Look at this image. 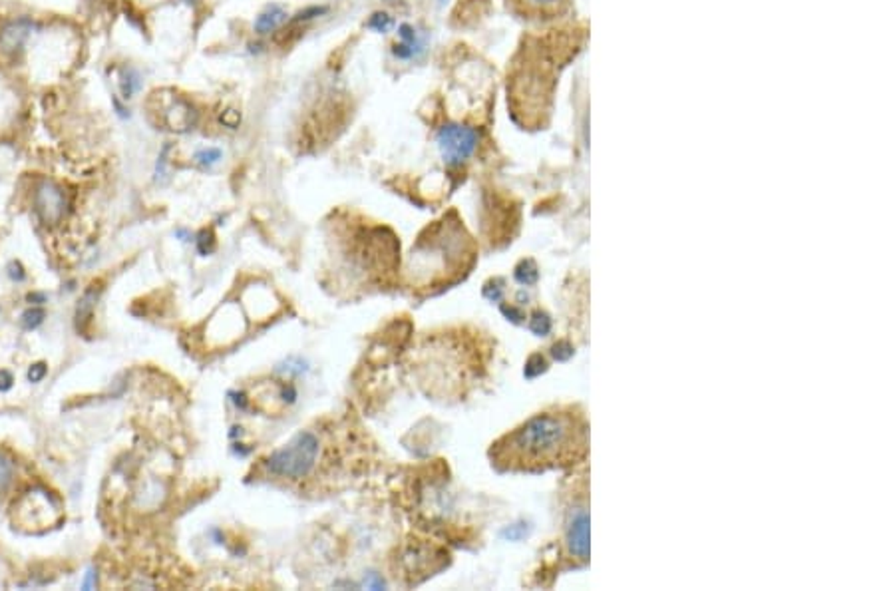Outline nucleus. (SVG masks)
I'll return each instance as SVG.
<instances>
[{
  "label": "nucleus",
  "instance_id": "obj_16",
  "mask_svg": "<svg viewBox=\"0 0 895 591\" xmlns=\"http://www.w3.org/2000/svg\"><path fill=\"white\" fill-rule=\"evenodd\" d=\"M46 375H48V367H46L44 362H36V365H32V367L28 369V380L30 382H34V385L40 382V380L46 377Z\"/></svg>",
  "mask_w": 895,
  "mask_h": 591
},
{
  "label": "nucleus",
  "instance_id": "obj_2",
  "mask_svg": "<svg viewBox=\"0 0 895 591\" xmlns=\"http://www.w3.org/2000/svg\"><path fill=\"white\" fill-rule=\"evenodd\" d=\"M320 442L315 432L303 430L265 460V470L275 478L303 480L317 466Z\"/></svg>",
  "mask_w": 895,
  "mask_h": 591
},
{
  "label": "nucleus",
  "instance_id": "obj_11",
  "mask_svg": "<svg viewBox=\"0 0 895 591\" xmlns=\"http://www.w3.org/2000/svg\"><path fill=\"white\" fill-rule=\"evenodd\" d=\"M44 317H46V310L42 307H30L20 315V325H22V329L32 330L44 323Z\"/></svg>",
  "mask_w": 895,
  "mask_h": 591
},
{
  "label": "nucleus",
  "instance_id": "obj_4",
  "mask_svg": "<svg viewBox=\"0 0 895 591\" xmlns=\"http://www.w3.org/2000/svg\"><path fill=\"white\" fill-rule=\"evenodd\" d=\"M34 211L44 225H58L68 211V197L54 182H40L34 192Z\"/></svg>",
  "mask_w": 895,
  "mask_h": 591
},
{
  "label": "nucleus",
  "instance_id": "obj_9",
  "mask_svg": "<svg viewBox=\"0 0 895 591\" xmlns=\"http://www.w3.org/2000/svg\"><path fill=\"white\" fill-rule=\"evenodd\" d=\"M287 20V12L281 9L279 4H273L265 12H261L257 20H255V30L259 34H269L275 28H279L281 24Z\"/></svg>",
  "mask_w": 895,
  "mask_h": 591
},
{
  "label": "nucleus",
  "instance_id": "obj_8",
  "mask_svg": "<svg viewBox=\"0 0 895 591\" xmlns=\"http://www.w3.org/2000/svg\"><path fill=\"white\" fill-rule=\"evenodd\" d=\"M165 124L169 130H177V132H185L193 126V110L182 100H175L169 106L165 108L164 112Z\"/></svg>",
  "mask_w": 895,
  "mask_h": 591
},
{
  "label": "nucleus",
  "instance_id": "obj_5",
  "mask_svg": "<svg viewBox=\"0 0 895 591\" xmlns=\"http://www.w3.org/2000/svg\"><path fill=\"white\" fill-rule=\"evenodd\" d=\"M573 0H506V6L515 16L535 22H548L563 16Z\"/></svg>",
  "mask_w": 895,
  "mask_h": 591
},
{
  "label": "nucleus",
  "instance_id": "obj_6",
  "mask_svg": "<svg viewBox=\"0 0 895 591\" xmlns=\"http://www.w3.org/2000/svg\"><path fill=\"white\" fill-rule=\"evenodd\" d=\"M34 28H36V22L28 16H20V19L6 22L0 28V50L6 52V54L20 52L24 48V44L28 42Z\"/></svg>",
  "mask_w": 895,
  "mask_h": 591
},
{
  "label": "nucleus",
  "instance_id": "obj_12",
  "mask_svg": "<svg viewBox=\"0 0 895 591\" xmlns=\"http://www.w3.org/2000/svg\"><path fill=\"white\" fill-rule=\"evenodd\" d=\"M120 86H122V94L124 98H132L140 90V74L135 72L134 68H125L122 72V82H120Z\"/></svg>",
  "mask_w": 895,
  "mask_h": 591
},
{
  "label": "nucleus",
  "instance_id": "obj_13",
  "mask_svg": "<svg viewBox=\"0 0 895 591\" xmlns=\"http://www.w3.org/2000/svg\"><path fill=\"white\" fill-rule=\"evenodd\" d=\"M12 478H14V466L6 456L0 454V494H4L9 490V486L12 484Z\"/></svg>",
  "mask_w": 895,
  "mask_h": 591
},
{
  "label": "nucleus",
  "instance_id": "obj_19",
  "mask_svg": "<svg viewBox=\"0 0 895 591\" xmlns=\"http://www.w3.org/2000/svg\"><path fill=\"white\" fill-rule=\"evenodd\" d=\"M94 585H96V580H94V570H90L86 575V582L82 583V587H84V590H90V587H94Z\"/></svg>",
  "mask_w": 895,
  "mask_h": 591
},
{
  "label": "nucleus",
  "instance_id": "obj_1",
  "mask_svg": "<svg viewBox=\"0 0 895 591\" xmlns=\"http://www.w3.org/2000/svg\"><path fill=\"white\" fill-rule=\"evenodd\" d=\"M589 424L577 407L549 408L528 418L491 446V464L501 472H541L583 462Z\"/></svg>",
  "mask_w": 895,
  "mask_h": 591
},
{
  "label": "nucleus",
  "instance_id": "obj_3",
  "mask_svg": "<svg viewBox=\"0 0 895 591\" xmlns=\"http://www.w3.org/2000/svg\"><path fill=\"white\" fill-rule=\"evenodd\" d=\"M440 154L448 165H462L466 159H470L478 147L480 136L470 126L462 124H446L440 127L436 136Z\"/></svg>",
  "mask_w": 895,
  "mask_h": 591
},
{
  "label": "nucleus",
  "instance_id": "obj_10",
  "mask_svg": "<svg viewBox=\"0 0 895 591\" xmlns=\"http://www.w3.org/2000/svg\"><path fill=\"white\" fill-rule=\"evenodd\" d=\"M96 299H98V291H94V289H90V291L84 293V297H82V300H80V305H78V310H76L78 327H82V325L90 319L92 309H94V305H96Z\"/></svg>",
  "mask_w": 895,
  "mask_h": 591
},
{
  "label": "nucleus",
  "instance_id": "obj_15",
  "mask_svg": "<svg viewBox=\"0 0 895 591\" xmlns=\"http://www.w3.org/2000/svg\"><path fill=\"white\" fill-rule=\"evenodd\" d=\"M390 26H392V19L386 12H376L375 16L368 20V28H375L378 32H386Z\"/></svg>",
  "mask_w": 895,
  "mask_h": 591
},
{
  "label": "nucleus",
  "instance_id": "obj_18",
  "mask_svg": "<svg viewBox=\"0 0 895 591\" xmlns=\"http://www.w3.org/2000/svg\"><path fill=\"white\" fill-rule=\"evenodd\" d=\"M12 382H14V378L10 375L9 370H0V392H6L12 388Z\"/></svg>",
  "mask_w": 895,
  "mask_h": 591
},
{
  "label": "nucleus",
  "instance_id": "obj_14",
  "mask_svg": "<svg viewBox=\"0 0 895 591\" xmlns=\"http://www.w3.org/2000/svg\"><path fill=\"white\" fill-rule=\"evenodd\" d=\"M219 159H221V150H217V147H207V150H201V152L195 154V162L203 167L217 164Z\"/></svg>",
  "mask_w": 895,
  "mask_h": 591
},
{
  "label": "nucleus",
  "instance_id": "obj_7",
  "mask_svg": "<svg viewBox=\"0 0 895 591\" xmlns=\"http://www.w3.org/2000/svg\"><path fill=\"white\" fill-rule=\"evenodd\" d=\"M567 542L571 553H575L579 560H587L589 555V516L581 510L571 520L567 530Z\"/></svg>",
  "mask_w": 895,
  "mask_h": 591
},
{
  "label": "nucleus",
  "instance_id": "obj_17",
  "mask_svg": "<svg viewBox=\"0 0 895 591\" xmlns=\"http://www.w3.org/2000/svg\"><path fill=\"white\" fill-rule=\"evenodd\" d=\"M549 327H551V323H549V319L545 317V315H543V317H539L538 315L535 319L531 320V329L535 330L538 335H545V333L549 330Z\"/></svg>",
  "mask_w": 895,
  "mask_h": 591
}]
</instances>
